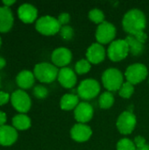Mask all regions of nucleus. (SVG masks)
<instances>
[{"label":"nucleus","instance_id":"1","mask_svg":"<svg viewBox=\"0 0 149 150\" xmlns=\"http://www.w3.org/2000/svg\"><path fill=\"white\" fill-rule=\"evenodd\" d=\"M122 25L124 30L129 35H134L144 32L147 25V18L141 10L132 9L124 15Z\"/></svg>","mask_w":149,"mask_h":150},{"label":"nucleus","instance_id":"2","mask_svg":"<svg viewBox=\"0 0 149 150\" xmlns=\"http://www.w3.org/2000/svg\"><path fill=\"white\" fill-rule=\"evenodd\" d=\"M102 83L108 91H119L124 83L123 74L118 69H107L102 75Z\"/></svg>","mask_w":149,"mask_h":150},{"label":"nucleus","instance_id":"3","mask_svg":"<svg viewBox=\"0 0 149 150\" xmlns=\"http://www.w3.org/2000/svg\"><path fill=\"white\" fill-rule=\"evenodd\" d=\"M59 69L54 64L48 62H40L35 65L33 69L34 76L41 83H49L58 77Z\"/></svg>","mask_w":149,"mask_h":150},{"label":"nucleus","instance_id":"4","mask_svg":"<svg viewBox=\"0 0 149 150\" xmlns=\"http://www.w3.org/2000/svg\"><path fill=\"white\" fill-rule=\"evenodd\" d=\"M61 24L58 19L52 16H43L37 19L35 28L36 30L43 35L50 36L54 35L61 30Z\"/></svg>","mask_w":149,"mask_h":150},{"label":"nucleus","instance_id":"5","mask_svg":"<svg viewBox=\"0 0 149 150\" xmlns=\"http://www.w3.org/2000/svg\"><path fill=\"white\" fill-rule=\"evenodd\" d=\"M100 91L99 83L95 79H85L82 81L77 88L78 97L83 100H90L96 98Z\"/></svg>","mask_w":149,"mask_h":150},{"label":"nucleus","instance_id":"6","mask_svg":"<svg viewBox=\"0 0 149 150\" xmlns=\"http://www.w3.org/2000/svg\"><path fill=\"white\" fill-rule=\"evenodd\" d=\"M129 53V47L126 40H113L107 50L108 57L112 62H120L124 60Z\"/></svg>","mask_w":149,"mask_h":150},{"label":"nucleus","instance_id":"7","mask_svg":"<svg viewBox=\"0 0 149 150\" xmlns=\"http://www.w3.org/2000/svg\"><path fill=\"white\" fill-rule=\"evenodd\" d=\"M148 69L142 63H134L127 67L125 72L126 81L132 84H138L148 76Z\"/></svg>","mask_w":149,"mask_h":150},{"label":"nucleus","instance_id":"8","mask_svg":"<svg viewBox=\"0 0 149 150\" xmlns=\"http://www.w3.org/2000/svg\"><path fill=\"white\" fill-rule=\"evenodd\" d=\"M136 116L129 111L123 112L117 120V128L122 134H130L136 127Z\"/></svg>","mask_w":149,"mask_h":150},{"label":"nucleus","instance_id":"9","mask_svg":"<svg viewBox=\"0 0 149 150\" xmlns=\"http://www.w3.org/2000/svg\"><path fill=\"white\" fill-rule=\"evenodd\" d=\"M116 27L108 21L98 25L96 31V39L99 44H108L114 40L116 36Z\"/></svg>","mask_w":149,"mask_h":150},{"label":"nucleus","instance_id":"10","mask_svg":"<svg viewBox=\"0 0 149 150\" xmlns=\"http://www.w3.org/2000/svg\"><path fill=\"white\" fill-rule=\"evenodd\" d=\"M11 101L13 107L21 113L27 112L32 105V101L29 95L22 90L15 91L11 96Z\"/></svg>","mask_w":149,"mask_h":150},{"label":"nucleus","instance_id":"11","mask_svg":"<svg viewBox=\"0 0 149 150\" xmlns=\"http://www.w3.org/2000/svg\"><path fill=\"white\" fill-rule=\"evenodd\" d=\"M51 59L54 66L64 68L70 63L72 60V53L67 47H58L53 51Z\"/></svg>","mask_w":149,"mask_h":150},{"label":"nucleus","instance_id":"12","mask_svg":"<svg viewBox=\"0 0 149 150\" xmlns=\"http://www.w3.org/2000/svg\"><path fill=\"white\" fill-rule=\"evenodd\" d=\"M93 114H94L93 107L90 104L87 102L79 103L74 112L76 120L78 123H82V124H86L87 122H89L92 119Z\"/></svg>","mask_w":149,"mask_h":150},{"label":"nucleus","instance_id":"13","mask_svg":"<svg viewBox=\"0 0 149 150\" xmlns=\"http://www.w3.org/2000/svg\"><path fill=\"white\" fill-rule=\"evenodd\" d=\"M71 138L77 142H84L90 140L92 135L91 128L86 125L82 123H77L74 125V127L70 130Z\"/></svg>","mask_w":149,"mask_h":150},{"label":"nucleus","instance_id":"14","mask_svg":"<svg viewBox=\"0 0 149 150\" xmlns=\"http://www.w3.org/2000/svg\"><path fill=\"white\" fill-rule=\"evenodd\" d=\"M87 60L92 64H98L105 58V49L99 43H93L86 52Z\"/></svg>","mask_w":149,"mask_h":150},{"label":"nucleus","instance_id":"15","mask_svg":"<svg viewBox=\"0 0 149 150\" xmlns=\"http://www.w3.org/2000/svg\"><path fill=\"white\" fill-rule=\"evenodd\" d=\"M57 79L59 83H61V85L67 89L73 88L76 85V81H77L76 73L70 68H68V67L61 68L59 70Z\"/></svg>","mask_w":149,"mask_h":150},{"label":"nucleus","instance_id":"16","mask_svg":"<svg viewBox=\"0 0 149 150\" xmlns=\"http://www.w3.org/2000/svg\"><path fill=\"white\" fill-rule=\"evenodd\" d=\"M18 15L22 22L30 24L36 20L38 11L33 5L30 4H23L18 9Z\"/></svg>","mask_w":149,"mask_h":150},{"label":"nucleus","instance_id":"17","mask_svg":"<svg viewBox=\"0 0 149 150\" xmlns=\"http://www.w3.org/2000/svg\"><path fill=\"white\" fill-rule=\"evenodd\" d=\"M18 139L17 129L11 126H2L0 127V145L2 146H11Z\"/></svg>","mask_w":149,"mask_h":150},{"label":"nucleus","instance_id":"18","mask_svg":"<svg viewBox=\"0 0 149 150\" xmlns=\"http://www.w3.org/2000/svg\"><path fill=\"white\" fill-rule=\"evenodd\" d=\"M13 15L11 10L7 6H0V32L6 33L13 25Z\"/></svg>","mask_w":149,"mask_h":150},{"label":"nucleus","instance_id":"19","mask_svg":"<svg viewBox=\"0 0 149 150\" xmlns=\"http://www.w3.org/2000/svg\"><path fill=\"white\" fill-rule=\"evenodd\" d=\"M34 74L30 70H22L16 77L17 84L22 89H29L34 83Z\"/></svg>","mask_w":149,"mask_h":150},{"label":"nucleus","instance_id":"20","mask_svg":"<svg viewBox=\"0 0 149 150\" xmlns=\"http://www.w3.org/2000/svg\"><path fill=\"white\" fill-rule=\"evenodd\" d=\"M79 104V98L77 95H75L73 93H67L64 94L60 102L61 108L64 111H70L73 109H76V107Z\"/></svg>","mask_w":149,"mask_h":150},{"label":"nucleus","instance_id":"21","mask_svg":"<svg viewBox=\"0 0 149 150\" xmlns=\"http://www.w3.org/2000/svg\"><path fill=\"white\" fill-rule=\"evenodd\" d=\"M125 40H126V42L128 44L129 52L133 55L138 56L141 54H142V52L144 51V48H145L144 43H142L141 41H140L139 40H137L133 35H127Z\"/></svg>","mask_w":149,"mask_h":150},{"label":"nucleus","instance_id":"22","mask_svg":"<svg viewBox=\"0 0 149 150\" xmlns=\"http://www.w3.org/2000/svg\"><path fill=\"white\" fill-rule=\"evenodd\" d=\"M12 125L15 129L26 130L31 127V120L27 115L24 113H20L13 117Z\"/></svg>","mask_w":149,"mask_h":150},{"label":"nucleus","instance_id":"23","mask_svg":"<svg viewBox=\"0 0 149 150\" xmlns=\"http://www.w3.org/2000/svg\"><path fill=\"white\" fill-rule=\"evenodd\" d=\"M98 103L102 109H109L114 104V97L111 91H105L100 95Z\"/></svg>","mask_w":149,"mask_h":150},{"label":"nucleus","instance_id":"24","mask_svg":"<svg viewBox=\"0 0 149 150\" xmlns=\"http://www.w3.org/2000/svg\"><path fill=\"white\" fill-rule=\"evenodd\" d=\"M91 68V63L86 59H82L80 61H78L76 63L75 69H76V72L78 75H83L88 73L90 70Z\"/></svg>","mask_w":149,"mask_h":150},{"label":"nucleus","instance_id":"25","mask_svg":"<svg viewBox=\"0 0 149 150\" xmlns=\"http://www.w3.org/2000/svg\"><path fill=\"white\" fill-rule=\"evenodd\" d=\"M134 92V86L133 84L130 83L129 82H126L123 83L121 88L119 91V96L123 98H129L132 97V95Z\"/></svg>","mask_w":149,"mask_h":150},{"label":"nucleus","instance_id":"26","mask_svg":"<svg viewBox=\"0 0 149 150\" xmlns=\"http://www.w3.org/2000/svg\"><path fill=\"white\" fill-rule=\"evenodd\" d=\"M89 18L92 22H94L96 24H98V25L105 22V14H104V12L101 10L97 9V8L92 9L91 11H90Z\"/></svg>","mask_w":149,"mask_h":150},{"label":"nucleus","instance_id":"27","mask_svg":"<svg viewBox=\"0 0 149 150\" xmlns=\"http://www.w3.org/2000/svg\"><path fill=\"white\" fill-rule=\"evenodd\" d=\"M134 142L127 138H124L119 141L117 143V150H136Z\"/></svg>","mask_w":149,"mask_h":150},{"label":"nucleus","instance_id":"28","mask_svg":"<svg viewBox=\"0 0 149 150\" xmlns=\"http://www.w3.org/2000/svg\"><path fill=\"white\" fill-rule=\"evenodd\" d=\"M60 34L61 37L65 40H69L73 38L74 36V30L71 26L69 25H63L61 27L60 30Z\"/></svg>","mask_w":149,"mask_h":150},{"label":"nucleus","instance_id":"29","mask_svg":"<svg viewBox=\"0 0 149 150\" xmlns=\"http://www.w3.org/2000/svg\"><path fill=\"white\" fill-rule=\"evenodd\" d=\"M33 94H34V96L37 98H39V99H44L47 96L48 91L43 85H37L33 89Z\"/></svg>","mask_w":149,"mask_h":150},{"label":"nucleus","instance_id":"30","mask_svg":"<svg viewBox=\"0 0 149 150\" xmlns=\"http://www.w3.org/2000/svg\"><path fill=\"white\" fill-rule=\"evenodd\" d=\"M58 21L61 24V25H67V24L70 20V15L68 12H62L58 16Z\"/></svg>","mask_w":149,"mask_h":150},{"label":"nucleus","instance_id":"31","mask_svg":"<svg viewBox=\"0 0 149 150\" xmlns=\"http://www.w3.org/2000/svg\"><path fill=\"white\" fill-rule=\"evenodd\" d=\"M133 142L136 146V149H140L146 145V139L142 136H136Z\"/></svg>","mask_w":149,"mask_h":150},{"label":"nucleus","instance_id":"32","mask_svg":"<svg viewBox=\"0 0 149 150\" xmlns=\"http://www.w3.org/2000/svg\"><path fill=\"white\" fill-rule=\"evenodd\" d=\"M10 99H11V96L9 93H6L4 91H0V105H4L7 104Z\"/></svg>","mask_w":149,"mask_h":150},{"label":"nucleus","instance_id":"33","mask_svg":"<svg viewBox=\"0 0 149 150\" xmlns=\"http://www.w3.org/2000/svg\"><path fill=\"white\" fill-rule=\"evenodd\" d=\"M6 119H7L6 114L4 112L0 111V127L4 126V124L6 122Z\"/></svg>","mask_w":149,"mask_h":150},{"label":"nucleus","instance_id":"34","mask_svg":"<svg viewBox=\"0 0 149 150\" xmlns=\"http://www.w3.org/2000/svg\"><path fill=\"white\" fill-rule=\"evenodd\" d=\"M15 3V0H4L3 1V4H4V6H7V7H10V5L13 4Z\"/></svg>","mask_w":149,"mask_h":150},{"label":"nucleus","instance_id":"35","mask_svg":"<svg viewBox=\"0 0 149 150\" xmlns=\"http://www.w3.org/2000/svg\"><path fill=\"white\" fill-rule=\"evenodd\" d=\"M5 64H6L5 60H4V58L0 57V69H2L5 66Z\"/></svg>","mask_w":149,"mask_h":150},{"label":"nucleus","instance_id":"36","mask_svg":"<svg viewBox=\"0 0 149 150\" xmlns=\"http://www.w3.org/2000/svg\"><path fill=\"white\" fill-rule=\"evenodd\" d=\"M136 150H149V144H146L144 147H142V148H140V149H137Z\"/></svg>","mask_w":149,"mask_h":150},{"label":"nucleus","instance_id":"37","mask_svg":"<svg viewBox=\"0 0 149 150\" xmlns=\"http://www.w3.org/2000/svg\"><path fill=\"white\" fill-rule=\"evenodd\" d=\"M1 44H2V40H1V37H0V47H1Z\"/></svg>","mask_w":149,"mask_h":150},{"label":"nucleus","instance_id":"38","mask_svg":"<svg viewBox=\"0 0 149 150\" xmlns=\"http://www.w3.org/2000/svg\"><path fill=\"white\" fill-rule=\"evenodd\" d=\"M0 87H1V79H0Z\"/></svg>","mask_w":149,"mask_h":150}]
</instances>
